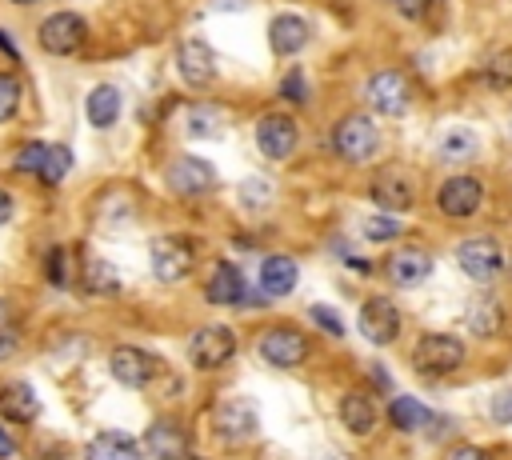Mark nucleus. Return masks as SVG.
<instances>
[{
    "label": "nucleus",
    "instance_id": "f257e3e1",
    "mask_svg": "<svg viewBox=\"0 0 512 460\" xmlns=\"http://www.w3.org/2000/svg\"><path fill=\"white\" fill-rule=\"evenodd\" d=\"M212 432L224 448H240L248 440H256L260 432V416H256V404L248 396H228L216 404L212 412Z\"/></svg>",
    "mask_w": 512,
    "mask_h": 460
},
{
    "label": "nucleus",
    "instance_id": "f03ea898",
    "mask_svg": "<svg viewBox=\"0 0 512 460\" xmlns=\"http://www.w3.org/2000/svg\"><path fill=\"white\" fill-rule=\"evenodd\" d=\"M464 364V340L452 332H424L412 348V368L420 376H448Z\"/></svg>",
    "mask_w": 512,
    "mask_h": 460
},
{
    "label": "nucleus",
    "instance_id": "7ed1b4c3",
    "mask_svg": "<svg viewBox=\"0 0 512 460\" xmlns=\"http://www.w3.org/2000/svg\"><path fill=\"white\" fill-rule=\"evenodd\" d=\"M376 148H380V132H376V124H372L368 112H352V116H344V120L332 128V152H336L340 160H348V164L372 160Z\"/></svg>",
    "mask_w": 512,
    "mask_h": 460
},
{
    "label": "nucleus",
    "instance_id": "20e7f679",
    "mask_svg": "<svg viewBox=\"0 0 512 460\" xmlns=\"http://www.w3.org/2000/svg\"><path fill=\"white\" fill-rule=\"evenodd\" d=\"M456 264L468 280L488 284L504 272V248H500L496 236H468V240L456 244Z\"/></svg>",
    "mask_w": 512,
    "mask_h": 460
},
{
    "label": "nucleus",
    "instance_id": "39448f33",
    "mask_svg": "<svg viewBox=\"0 0 512 460\" xmlns=\"http://www.w3.org/2000/svg\"><path fill=\"white\" fill-rule=\"evenodd\" d=\"M364 96H368V108L376 116H404L412 88H408V76L400 68H380L364 80Z\"/></svg>",
    "mask_w": 512,
    "mask_h": 460
},
{
    "label": "nucleus",
    "instance_id": "423d86ee",
    "mask_svg": "<svg viewBox=\"0 0 512 460\" xmlns=\"http://www.w3.org/2000/svg\"><path fill=\"white\" fill-rule=\"evenodd\" d=\"M232 356H236V332H232L228 324H204V328H196L192 340H188V360H192V368H200V372L224 368Z\"/></svg>",
    "mask_w": 512,
    "mask_h": 460
},
{
    "label": "nucleus",
    "instance_id": "0eeeda50",
    "mask_svg": "<svg viewBox=\"0 0 512 460\" xmlns=\"http://www.w3.org/2000/svg\"><path fill=\"white\" fill-rule=\"evenodd\" d=\"M84 36H88V24H84V16H76V12H52V16H44L40 28H36V44H40L48 56H72V52L84 44Z\"/></svg>",
    "mask_w": 512,
    "mask_h": 460
},
{
    "label": "nucleus",
    "instance_id": "6e6552de",
    "mask_svg": "<svg viewBox=\"0 0 512 460\" xmlns=\"http://www.w3.org/2000/svg\"><path fill=\"white\" fill-rule=\"evenodd\" d=\"M148 260H152V276L160 284H180L196 264V248L184 236H156Z\"/></svg>",
    "mask_w": 512,
    "mask_h": 460
},
{
    "label": "nucleus",
    "instance_id": "1a4fd4ad",
    "mask_svg": "<svg viewBox=\"0 0 512 460\" xmlns=\"http://www.w3.org/2000/svg\"><path fill=\"white\" fill-rule=\"evenodd\" d=\"M256 352H260L264 364L288 372V368H300V364L308 360V340H304V332L280 324V328H268V332L256 340Z\"/></svg>",
    "mask_w": 512,
    "mask_h": 460
},
{
    "label": "nucleus",
    "instance_id": "9d476101",
    "mask_svg": "<svg viewBox=\"0 0 512 460\" xmlns=\"http://www.w3.org/2000/svg\"><path fill=\"white\" fill-rule=\"evenodd\" d=\"M360 336L368 340V344H376V348H388L396 336H400V308L388 300V296H368L364 304H360Z\"/></svg>",
    "mask_w": 512,
    "mask_h": 460
},
{
    "label": "nucleus",
    "instance_id": "9b49d317",
    "mask_svg": "<svg viewBox=\"0 0 512 460\" xmlns=\"http://www.w3.org/2000/svg\"><path fill=\"white\" fill-rule=\"evenodd\" d=\"M480 200H484V188L476 176L460 172V176H448L436 192V208L448 216V220H468L480 212Z\"/></svg>",
    "mask_w": 512,
    "mask_h": 460
},
{
    "label": "nucleus",
    "instance_id": "f8f14e48",
    "mask_svg": "<svg viewBox=\"0 0 512 460\" xmlns=\"http://www.w3.org/2000/svg\"><path fill=\"white\" fill-rule=\"evenodd\" d=\"M108 372L124 388H148L152 376H156V356L136 348V344H120V348L108 352Z\"/></svg>",
    "mask_w": 512,
    "mask_h": 460
},
{
    "label": "nucleus",
    "instance_id": "ddd939ff",
    "mask_svg": "<svg viewBox=\"0 0 512 460\" xmlns=\"http://www.w3.org/2000/svg\"><path fill=\"white\" fill-rule=\"evenodd\" d=\"M140 452L152 456V460H188V432L180 420H152L144 428V440H140Z\"/></svg>",
    "mask_w": 512,
    "mask_h": 460
},
{
    "label": "nucleus",
    "instance_id": "4468645a",
    "mask_svg": "<svg viewBox=\"0 0 512 460\" xmlns=\"http://www.w3.org/2000/svg\"><path fill=\"white\" fill-rule=\"evenodd\" d=\"M164 180L176 196H204L212 184H216V168L200 156H176L168 168H164Z\"/></svg>",
    "mask_w": 512,
    "mask_h": 460
},
{
    "label": "nucleus",
    "instance_id": "2eb2a0df",
    "mask_svg": "<svg viewBox=\"0 0 512 460\" xmlns=\"http://www.w3.org/2000/svg\"><path fill=\"white\" fill-rule=\"evenodd\" d=\"M296 140H300V132H296L292 116H284V112L260 116V124H256V148L268 160H288L296 152Z\"/></svg>",
    "mask_w": 512,
    "mask_h": 460
},
{
    "label": "nucleus",
    "instance_id": "dca6fc26",
    "mask_svg": "<svg viewBox=\"0 0 512 460\" xmlns=\"http://www.w3.org/2000/svg\"><path fill=\"white\" fill-rule=\"evenodd\" d=\"M384 272L396 288H420L428 276H432V256L424 248H396L388 260H384Z\"/></svg>",
    "mask_w": 512,
    "mask_h": 460
},
{
    "label": "nucleus",
    "instance_id": "f3484780",
    "mask_svg": "<svg viewBox=\"0 0 512 460\" xmlns=\"http://www.w3.org/2000/svg\"><path fill=\"white\" fill-rule=\"evenodd\" d=\"M176 68H180V76H184V84H192V88H204L212 76H216V52H212V44L208 40H184L180 48H176Z\"/></svg>",
    "mask_w": 512,
    "mask_h": 460
},
{
    "label": "nucleus",
    "instance_id": "a211bd4d",
    "mask_svg": "<svg viewBox=\"0 0 512 460\" xmlns=\"http://www.w3.org/2000/svg\"><path fill=\"white\" fill-rule=\"evenodd\" d=\"M336 412H340V424H344L352 436H372V428H376V420H380V404H376V396L364 392V388L344 392L340 404H336Z\"/></svg>",
    "mask_w": 512,
    "mask_h": 460
},
{
    "label": "nucleus",
    "instance_id": "6ab92c4d",
    "mask_svg": "<svg viewBox=\"0 0 512 460\" xmlns=\"http://www.w3.org/2000/svg\"><path fill=\"white\" fill-rule=\"evenodd\" d=\"M308 36H312V24H308L304 16H296V12H280V16H272V24H268V48H272L276 56H296V52H304Z\"/></svg>",
    "mask_w": 512,
    "mask_h": 460
},
{
    "label": "nucleus",
    "instance_id": "aec40b11",
    "mask_svg": "<svg viewBox=\"0 0 512 460\" xmlns=\"http://www.w3.org/2000/svg\"><path fill=\"white\" fill-rule=\"evenodd\" d=\"M244 296H248L244 272H240L232 260H216V268H212V276H208V284H204V300L228 308V304H244Z\"/></svg>",
    "mask_w": 512,
    "mask_h": 460
},
{
    "label": "nucleus",
    "instance_id": "412c9836",
    "mask_svg": "<svg viewBox=\"0 0 512 460\" xmlns=\"http://www.w3.org/2000/svg\"><path fill=\"white\" fill-rule=\"evenodd\" d=\"M84 460H140V440L124 428H104L84 444Z\"/></svg>",
    "mask_w": 512,
    "mask_h": 460
},
{
    "label": "nucleus",
    "instance_id": "4be33fe9",
    "mask_svg": "<svg viewBox=\"0 0 512 460\" xmlns=\"http://www.w3.org/2000/svg\"><path fill=\"white\" fill-rule=\"evenodd\" d=\"M296 276H300V264L292 256H284V252H272V256L260 260V292L272 296V300L288 296L296 288Z\"/></svg>",
    "mask_w": 512,
    "mask_h": 460
},
{
    "label": "nucleus",
    "instance_id": "5701e85b",
    "mask_svg": "<svg viewBox=\"0 0 512 460\" xmlns=\"http://www.w3.org/2000/svg\"><path fill=\"white\" fill-rule=\"evenodd\" d=\"M372 200H376L388 216H396V212H408V208H412L416 192H412V180H408V176H400V172H380V176L372 180Z\"/></svg>",
    "mask_w": 512,
    "mask_h": 460
},
{
    "label": "nucleus",
    "instance_id": "b1692460",
    "mask_svg": "<svg viewBox=\"0 0 512 460\" xmlns=\"http://www.w3.org/2000/svg\"><path fill=\"white\" fill-rule=\"evenodd\" d=\"M0 412H4L8 420H16V424H32V420L40 416V400H36L32 384H28V380H8V384L0 388Z\"/></svg>",
    "mask_w": 512,
    "mask_h": 460
},
{
    "label": "nucleus",
    "instance_id": "393cba45",
    "mask_svg": "<svg viewBox=\"0 0 512 460\" xmlns=\"http://www.w3.org/2000/svg\"><path fill=\"white\" fill-rule=\"evenodd\" d=\"M84 116L92 128H112L120 116V88L116 84H96L84 100Z\"/></svg>",
    "mask_w": 512,
    "mask_h": 460
},
{
    "label": "nucleus",
    "instance_id": "a878e982",
    "mask_svg": "<svg viewBox=\"0 0 512 460\" xmlns=\"http://www.w3.org/2000/svg\"><path fill=\"white\" fill-rule=\"evenodd\" d=\"M388 420H392L400 432H420V428H432V424H436V416L428 412V404H420L416 396H392Z\"/></svg>",
    "mask_w": 512,
    "mask_h": 460
},
{
    "label": "nucleus",
    "instance_id": "bb28decb",
    "mask_svg": "<svg viewBox=\"0 0 512 460\" xmlns=\"http://www.w3.org/2000/svg\"><path fill=\"white\" fill-rule=\"evenodd\" d=\"M80 284H84L88 292H96V296H108V292L120 288V276H116V268H112L108 260L88 256V260H84V272H80Z\"/></svg>",
    "mask_w": 512,
    "mask_h": 460
},
{
    "label": "nucleus",
    "instance_id": "cd10ccee",
    "mask_svg": "<svg viewBox=\"0 0 512 460\" xmlns=\"http://www.w3.org/2000/svg\"><path fill=\"white\" fill-rule=\"evenodd\" d=\"M500 324H504L500 300H476V304L468 308V332H472V336H496Z\"/></svg>",
    "mask_w": 512,
    "mask_h": 460
},
{
    "label": "nucleus",
    "instance_id": "c85d7f7f",
    "mask_svg": "<svg viewBox=\"0 0 512 460\" xmlns=\"http://www.w3.org/2000/svg\"><path fill=\"white\" fill-rule=\"evenodd\" d=\"M220 128H224V108H216V104H196V108L188 112V132H192L196 140L220 136Z\"/></svg>",
    "mask_w": 512,
    "mask_h": 460
},
{
    "label": "nucleus",
    "instance_id": "c756f323",
    "mask_svg": "<svg viewBox=\"0 0 512 460\" xmlns=\"http://www.w3.org/2000/svg\"><path fill=\"white\" fill-rule=\"evenodd\" d=\"M480 152V140H476V132H464V128H456V132H448L444 140H440V160H448V164H456V160H472Z\"/></svg>",
    "mask_w": 512,
    "mask_h": 460
},
{
    "label": "nucleus",
    "instance_id": "7c9ffc66",
    "mask_svg": "<svg viewBox=\"0 0 512 460\" xmlns=\"http://www.w3.org/2000/svg\"><path fill=\"white\" fill-rule=\"evenodd\" d=\"M68 168H72V152H68L64 144H48V148H44V160H40V168H36V176H40L44 184H60V180L68 176Z\"/></svg>",
    "mask_w": 512,
    "mask_h": 460
},
{
    "label": "nucleus",
    "instance_id": "2f4dec72",
    "mask_svg": "<svg viewBox=\"0 0 512 460\" xmlns=\"http://www.w3.org/2000/svg\"><path fill=\"white\" fill-rule=\"evenodd\" d=\"M480 80H484L488 88H512V48L492 52L488 64H484V72H480Z\"/></svg>",
    "mask_w": 512,
    "mask_h": 460
},
{
    "label": "nucleus",
    "instance_id": "473e14b6",
    "mask_svg": "<svg viewBox=\"0 0 512 460\" xmlns=\"http://www.w3.org/2000/svg\"><path fill=\"white\" fill-rule=\"evenodd\" d=\"M400 216H388V212H376V216H368L364 220V236L368 240H392V236H400Z\"/></svg>",
    "mask_w": 512,
    "mask_h": 460
},
{
    "label": "nucleus",
    "instance_id": "72a5a7b5",
    "mask_svg": "<svg viewBox=\"0 0 512 460\" xmlns=\"http://www.w3.org/2000/svg\"><path fill=\"white\" fill-rule=\"evenodd\" d=\"M20 108V80L12 72H0V124L12 120Z\"/></svg>",
    "mask_w": 512,
    "mask_h": 460
},
{
    "label": "nucleus",
    "instance_id": "f704fd0d",
    "mask_svg": "<svg viewBox=\"0 0 512 460\" xmlns=\"http://www.w3.org/2000/svg\"><path fill=\"white\" fill-rule=\"evenodd\" d=\"M308 316H312V320H316V324H320L328 336H336V340L344 336V320H340V316H336L328 304H312V308H308Z\"/></svg>",
    "mask_w": 512,
    "mask_h": 460
},
{
    "label": "nucleus",
    "instance_id": "c9c22d12",
    "mask_svg": "<svg viewBox=\"0 0 512 460\" xmlns=\"http://www.w3.org/2000/svg\"><path fill=\"white\" fill-rule=\"evenodd\" d=\"M44 148H48V144H40V140L24 144V148H20V156L12 160V168H16V172H36V168H40V160H44Z\"/></svg>",
    "mask_w": 512,
    "mask_h": 460
},
{
    "label": "nucleus",
    "instance_id": "e433bc0d",
    "mask_svg": "<svg viewBox=\"0 0 512 460\" xmlns=\"http://www.w3.org/2000/svg\"><path fill=\"white\" fill-rule=\"evenodd\" d=\"M44 272H48V280H52L56 288H64V284H68V268H64V248H52V256H48Z\"/></svg>",
    "mask_w": 512,
    "mask_h": 460
},
{
    "label": "nucleus",
    "instance_id": "4c0bfd02",
    "mask_svg": "<svg viewBox=\"0 0 512 460\" xmlns=\"http://www.w3.org/2000/svg\"><path fill=\"white\" fill-rule=\"evenodd\" d=\"M280 92H284L288 100H296V104H300V100H308V80H304V72H288Z\"/></svg>",
    "mask_w": 512,
    "mask_h": 460
},
{
    "label": "nucleus",
    "instance_id": "58836bf2",
    "mask_svg": "<svg viewBox=\"0 0 512 460\" xmlns=\"http://www.w3.org/2000/svg\"><path fill=\"white\" fill-rule=\"evenodd\" d=\"M492 420H500V424H512V388H504V392H496L492 396Z\"/></svg>",
    "mask_w": 512,
    "mask_h": 460
},
{
    "label": "nucleus",
    "instance_id": "ea45409f",
    "mask_svg": "<svg viewBox=\"0 0 512 460\" xmlns=\"http://www.w3.org/2000/svg\"><path fill=\"white\" fill-rule=\"evenodd\" d=\"M444 460H488V452H484V448H476V444H456Z\"/></svg>",
    "mask_w": 512,
    "mask_h": 460
},
{
    "label": "nucleus",
    "instance_id": "a19ab883",
    "mask_svg": "<svg viewBox=\"0 0 512 460\" xmlns=\"http://www.w3.org/2000/svg\"><path fill=\"white\" fill-rule=\"evenodd\" d=\"M268 192H272V188H268V184H264L260 176H248V184H244V196H248L252 204H260V200H264Z\"/></svg>",
    "mask_w": 512,
    "mask_h": 460
},
{
    "label": "nucleus",
    "instance_id": "79ce46f5",
    "mask_svg": "<svg viewBox=\"0 0 512 460\" xmlns=\"http://www.w3.org/2000/svg\"><path fill=\"white\" fill-rule=\"evenodd\" d=\"M16 344H20V340H16V332H12V328H0V356L16 352Z\"/></svg>",
    "mask_w": 512,
    "mask_h": 460
},
{
    "label": "nucleus",
    "instance_id": "37998d69",
    "mask_svg": "<svg viewBox=\"0 0 512 460\" xmlns=\"http://www.w3.org/2000/svg\"><path fill=\"white\" fill-rule=\"evenodd\" d=\"M8 456H16V440H12L8 428L0 424V460H8Z\"/></svg>",
    "mask_w": 512,
    "mask_h": 460
},
{
    "label": "nucleus",
    "instance_id": "c03bdc74",
    "mask_svg": "<svg viewBox=\"0 0 512 460\" xmlns=\"http://www.w3.org/2000/svg\"><path fill=\"white\" fill-rule=\"evenodd\" d=\"M312 460H352V456H348V452H340V448H320Z\"/></svg>",
    "mask_w": 512,
    "mask_h": 460
},
{
    "label": "nucleus",
    "instance_id": "a18cd8bd",
    "mask_svg": "<svg viewBox=\"0 0 512 460\" xmlns=\"http://www.w3.org/2000/svg\"><path fill=\"white\" fill-rule=\"evenodd\" d=\"M8 216H12V196L0 188V224H8Z\"/></svg>",
    "mask_w": 512,
    "mask_h": 460
},
{
    "label": "nucleus",
    "instance_id": "49530a36",
    "mask_svg": "<svg viewBox=\"0 0 512 460\" xmlns=\"http://www.w3.org/2000/svg\"><path fill=\"white\" fill-rule=\"evenodd\" d=\"M0 328H12V304L0 296Z\"/></svg>",
    "mask_w": 512,
    "mask_h": 460
},
{
    "label": "nucleus",
    "instance_id": "de8ad7c7",
    "mask_svg": "<svg viewBox=\"0 0 512 460\" xmlns=\"http://www.w3.org/2000/svg\"><path fill=\"white\" fill-rule=\"evenodd\" d=\"M212 8H248V0H208Z\"/></svg>",
    "mask_w": 512,
    "mask_h": 460
},
{
    "label": "nucleus",
    "instance_id": "09e8293b",
    "mask_svg": "<svg viewBox=\"0 0 512 460\" xmlns=\"http://www.w3.org/2000/svg\"><path fill=\"white\" fill-rule=\"evenodd\" d=\"M12 4H36V0H12Z\"/></svg>",
    "mask_w": 512,
    "mask_h": 460
},
{
    "label": "nucleus",
    "instance_id": "8fccbe9b",
    "mask_svg": "<svg viewBox=\"0 0 512 460\" xmlns=\"http://www.w3.org/2000/svg\"><path fill=\"white\" fill-rule=\"evenodd\" d=\"M388 4H396V0H388Z\"/></svg>",
    "mask_w": 512,
    "mask_h": 460
}]
</instances>
